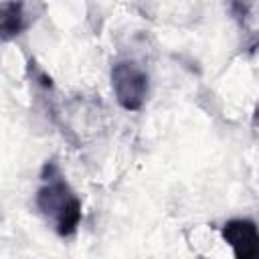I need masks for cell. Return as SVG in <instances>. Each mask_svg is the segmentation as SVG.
<instances>
[{
  "instance_id": "1",
  "label": "cell",
  "mask_w": 259,
  "mask_h": 259,
  "mask_svg": "<svg viewBox=\"0 0 259 259\" xmlns=\"http://www.w3.org/2000/svg\"><path fill=\"white\" fill-rule=\"evenodd\" d=\"M42 186L36 190L34 204L45 219H49L59 237H71L81 223V200L71 190L69 182L51 160L42 166Z\"/></svg>"
},
{
  "instance_id": "2",
  "label": "cell",
  "mask_w": 259,
  "mask_h": 259,
  "mask_svg": "<svg viewBox=\"0 0 259 259\" xmlns=\"http://www.w3.org/2000/svg\"><path fill=\"white\" fill-rule=\"evenodd\" d=\"M109 77L117 103L125 111H140L148 97V73L134 61H115Z\"/></svg>"
},
{
  "instance_id": "3",
  "label": "cell",
  "mask_w": 259,
  "mask_h": 259,
  "mask_svg": "<svg viewBox=\"0 0 259 259\" xmlns=\"http://www.w3.org/2000/svg\"><path fill=\"white\" fill-rule=\"evenodd\" d=\"M223 241L237 259H259V227L249 219H231L221 229Z\"/></svg>"
},
{
  "instance_id": "4",
  "label": "cell",
  "mask_w": 259,
  "mask_h": 259,
  "mask_svg": "<svg viewBox=\"0 0 259 259\" xmlns=\"http://www.w3.org/2000/svg\"><path fill=\"white\" fill-rule=\"evenodd\" d=\"M28 16L24 10V0H4L0 12V36L4 42L16 38L24 28H28Z\"/></svg>"
},
{
  "instance_id": "5",
  "label": "cell",
  "mask_w": 259,
  "mask_h": 259,
  "mask_svg": "<svg viewBox=\"0 0 259 259\" xmlns=\"http://www.w3.org/2000/svg\"><path fill=\"white\" fill-rule=\"evenodd\" d=\"M227 4H229L231 14L239 22H245V18L249 16V10H251V0H227Z\"/></svg>"
},
{
  "instance_id": "6",
  "label": "cell",
  "mask_w": 259,
  "mask_h": 259,
  "mask_svg": "<svg viewBox=\"0 0 259 259\" xmlns=\"http://www.w3.org/2000/svg\"><path fill=\"white\" fill-rule=\"evenodd\" d=\"M251 121H253L255 127H259V103H257L255 109H253V119H251Z\"/></svg>"
}]
</instances>
